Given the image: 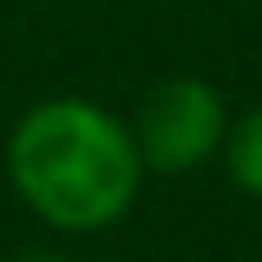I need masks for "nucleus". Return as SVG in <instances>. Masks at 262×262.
<instances>
[{
  "instance_id": "3",
  "label": "nucleus",
  "mask_w": 262,
  "mask_h": 262,
  "mask_svg": "<svg viewBox=\"0 0 262 262\" xmlns=\"http://www.w3.org/2000/svg\"><path fill=\"white\" fill-rule=\"evenodd\" d=\"M225 171H230V182L241 187V193L262 198V107H252L246 118H235L230 128H225Z\"/></svg>"
},
{
  "instance_id": "2",
  "label": "nucleus",
  "mask_w": 262,
  "mask_h": 262,
  "mask_svg": "<svg viewBox=\"0 0 262 262\" xmlns=\"http://www.w3.org/2000/svg\"><path fill=\"white\" fill-rule=\"evenodd\" d=\"M128 128H134L145 171L182 177L220 156L230 118H225V97L204 75H171L139 102V118Z\"/></svg>"
},
{
  "instance_id": "1",
  "label": "nucleus",
  "mask_w": 262,
  "mask_h": 262,
  "mask_svg": "<svg viewBox=\"0 0 262 262\" xmlns=\"http://www.w3.org/2000/svg\"><path fill=\"white\" fill-rule=\"evenodd\" d=\"M6 171L21 204L64 235L113 230L145 182L134 128L91 97L27 107L6 139Z\"/></svg>"
}]
</instances>
